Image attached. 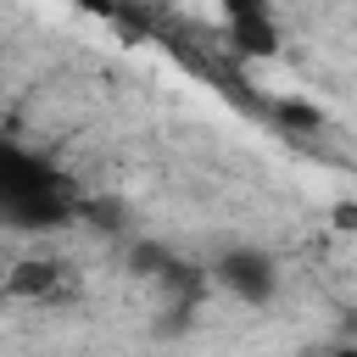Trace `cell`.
Instances as JSON below:
<instances>
[{
    "label": "cell",
    "mask_w": 357,
    "mask_h": 357,
    "mask_svg": "<svg viewBox=\"0 0 357 357\" xmlns=\"http://www.w3.org/2000/svg\"><path fill=\"white\" fill-rule=\"evenodd\" d=\"M73 212V184L28 156L22 145L0 139V223L11 229H50Z\"/></svg>",
    "instance_id": "cell-1"
},
{
    "label": "cell",
    "mask_w": 357,
    "mask_h": 357,
    "mask_svg": "<svg viewBox=\"0 0 357 357\" xmlns=\"http://www.w3.org/2000/svg\"><path fill=\"white\" fill-rule=\"evenodd\" d=\"M6 296H17V301H61V296H73V273H67V262L28 257V262L11 268Z\"/></svg>",
    "instance_id": "cell-2"
},
{
    "label": "cell",
    "mask_w": 357,
    "mask_h": 357,
    "mask_svg": "<svg viewBox=\"0 0 357 357\" xmlns=\"http://www.w3.org/2000/svg\"><path fill=\"white\" fill-rule=\"evenodd\" d=\"M218 279H223L240 301H268V296H273V268H268V257H257V251H229V257L218 262Z\"/></svg>",
    "instance_id": "cell-3"
},
{
    "label": "cell",
    "mask_w": 357,
    "mask_h": 357,
    "mask_svg": "<svg viewBox=\"0 0 357 357\" xmlns=\"http://www.w3.org/2000/svg\"><path fill=\"white\" fill-rule=\"evenodd\" d=\"M229 39L240 56H273L279 50V28L268 11H245V17H229Z\"/></svg>",
    "instance_id": "cell-4"
},
{
    "label": "cell",
    "mask_w": 357,
    "mask_h": 357,
    "mask_svg": "<svg viewBox=\"0 0 357 357\" xmlns=\"http://www.w3.org/2000/svg\"><path fill=\"white\" fill-rule=\"evenodd\" d=\"M223 17H245V11H268V0H218Z\"/></svg>",
    "instance_id": "cell-5"
},
{
    "label": "cell",
    "mask_w": 357,
    "mask_h": 357,
    "mask_svg": "<svg viewBox=\"0 0 357 357\" xmlns=\"http://www.w3.org/2000/svg\"><path fill=\"white\" fill-rule=\"evenodd\" d=\"M67 6H100V0H67Z\"/></svg>",
    "instance_id": "cell-6"
}]
</instances>
